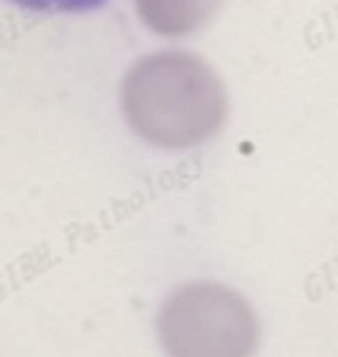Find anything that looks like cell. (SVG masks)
<instances>
[{"mask_svg":"<svg viewBox=\"0 0 338 357\" xmlns=\"http://www.w3.org/2000/svg\"><path fill=\"white\" fill-rule=\"evenodd\" d=\"M222 4L225 0H135V11L153 33L186 37L211 22Z\"/></svg>","mask_w":338,"mask_h":357,"instance_id":"cell-3","label":"cell"},{"mask_svg":"<svg viewBox=\"0 0 338 357\" xmlns=\"http://www.w3.org/2000/svg\"><path fill=\"white\" fill-rule=\"evenodd\" d=\"M156 339L168 357H251L259 324L236 291L193 281L175 288L160 306Z\"/></svg>","mask_w":338,"mask_h":357,"instance_id":"cell-2","label":"cell"},{"mask_svg":"<svg viewBox=\"0 0 338 357\" xmlns=\"http://www.w3.org/2000/svg\"><path fill=\"white\" fill-rule=\"evenodd\" d=\"M225 106L218 73L189 52H153L138 59L120 84L124 121L160 150L207 142L222 128Z\"/></svg>","mask_w":338,"mask_h":357,"instance_id":"cell-1","label":"cell"},{"mask_svg":"<svg viewBox=\"0 0 338 357\" xmlns=\"http://www.w3.org/2000/svg\"><path fill=\"white\" fill-rule=\"evenodd\" d=\"M26 11H37V15H77V11H91V8H102L106 0H11Z\"/></svg>","mask_w":338,"mask_h":357,"instance_id":"cell-4","label":"cell"}]
</instances>
